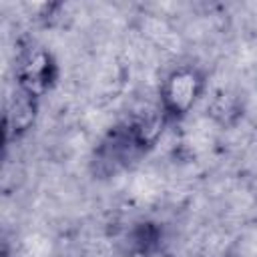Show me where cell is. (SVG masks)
I'll return each mask as SVG.
<instances>
[{
    "instance_id": "obj_1",
    "label": "cell",
    "mask_w": 257,
    "mask_h": 257,
    "mask_svg": "<svg viewBox=\"0 0 257 257\" xmlns=\"http://www.w3.org/2000/svg\"><path fill=\"white\" fill-rule=\"evenodd\" d=\"M205 90V76L195 66L171 70L161 84V106L165 116L181 118L189 114Z\"/></svg>"
},
{
    "instance_id": "obj_2",
    "label": "cell",
    "mask_w": 257,
    "mask_h": 257,
    "mask_svg": "<svg viewBox=\"0 0 257 257\" xmlns=\"http://www.w3.org/2000/svg\"><path fill=\"white\" fill-rule=\"evenodd\" d=\"M56 80V64L46 50H30L18 64L16 84L30 92L32 96L40 98Z\"/></svg>"
},
{
    "instance_id": "obj_3",
    "label": "cell",
    "mask_w": 257,
    "mask_h": 257,
    "mask_svg": "<svg viewBox=\"0 0 257 257\" xmlns=\"http://www.w3.org/2000/svg\"><path fill=\"white\" fill-rule=\"evenodd\" d=\"M36 108H38V98L32 96L30 92L22 90L16 84L14 96L8 100L6 106V116H4V126H6V137H18L26 133L36 118Z\"/></svg>"
},
{
    "instance_id": "obj_4",
    "label": "cell",
    "mask_w": 257,
    "mask_h": 257,
    "mask_svg": "<svg viewBox=\"0 0 257 257\" xmlns=\"http://www.w3.org/2000/svg\"><path fill=\"white\" fill-rule=\"evenodd\" d=\"M48 253H50V243L44 237L32 235L24 241V247H22L24 257H48Z\"/></svg>"
},
{
    "instance_id": "obj_5",
    "label": "cell",
    "mask_w": 257,
    "mask_h": 257,
    "mask_svg": "<svg viewBox=\"0 0 257 257\" xmlns=\"http://www.w3.org/2000/svg\"><path fill=\"white\" fill-rule=\"evenodd\" d=\"M122 257H149V253H147V249H143V247H137V249H131V251H126Z\"/></svg>"
},
{
    "instance_id": "obj_6",
    "label": "cell",
    "mask_w": 257,
    "mask_h": 257,
    "mask_svg": "<svg viewBox=\"0 0 257 257\" xmlns=\"http://www.w3.org/2000/svg\"><path fill=\"white\" fill-rule=\"evenodd\" d=\"M145 249H147L149 257H169L161 247H145Z\"/></svg>"
}]
</instances>
